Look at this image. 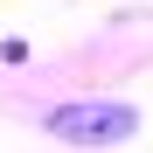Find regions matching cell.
Segmentation results:
<instances>
[{"label": "cell", "mask_w": 153, "mask_h": 153, "mask_svg": "<svg viewBox=\"0 0 153 153\" xmlns=\"http://www.w3.org/2000/svg\"><path fill=\"white\" fill-rule=\"evenodd\" d=\"M49 132L70 139V146H118V139H132L139 132V111L132 105H56L49 111Z\"/></svg>", "instance_id": "obj_1"}]
</instances>
